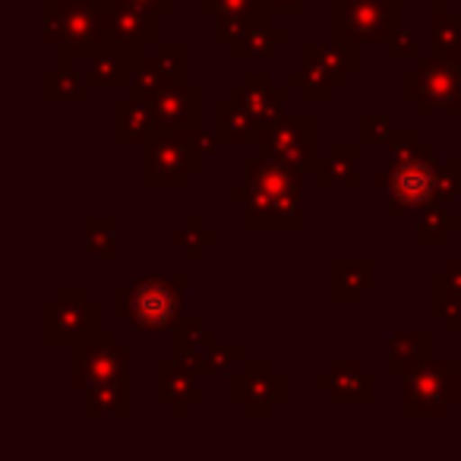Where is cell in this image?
<instances>
[{
	"label": "cell",
	"instance_id": "obj_20",
	"mask_svg": "<svg viewBox=\"0 0 461 461\" xmlns=\"http://www.w3.org/2000/svg\"><path fill=\"white\" fill-rule=\"evenodd\" d=\"M155 376H158V402L167 404L174 417H186L193 404H199V398H203L196 385L199 376L180 366L177 360H161L155 366Z\"/></svg>",
	"mask_w": 461,
	"mask_h": 461
},
{
	"label": "cell",
	"instance_id": "obj_25",
	"mask_svg": "<svg viewBox=\"0 0 461 461\" xmlns=\"http://www.w3.org/2000/svg\"><path fill=\"white\" fill-rule=\"evenodd\" d=\"M376 266L370 259H335L332 263V301L357 303L366 288H373Z\"/></svg>",
	"mask_w": 461,
	"mask_h": 461
},
{
	"label": "cell",
	"instance_id": "obj_36",
	"mask_svg": "<svg viewBox=\"0 0 461 461\" xmlns=\"http://www.w3.org/2000/svg\"><path fill=\"white\" fill-rule=\"evenodd\" d=\"M285 83L294 86V89H301L303 102H313V104L329 102V98H332V89H335V86H329L326 79L313 77V73H307V70H303V73H288V77H285Z\"/></svg>",
	"mask_w": 461,
	"mask_h": 461
},
{
	"label": "cell",
	"instance_id": "obj_43",
	"mask_svg": "<svg viewBox=\"0 0 461 461\" xmlns=\"http://www.w3.org/2000/svg\"><path fill=\"white\" fill-rule=\"evenodd\" d=\"M121 4H133V7L152 10V14H158V16H167L174 10V0H121Z\"/></svg>",
	"mask_w": 461,
	"mask_h": 461
},
{
	"label": "cell",
	"instance_id": "obj_35",
	"mask_svg": "<svg viewBox=\"0 0 461 461\" xmlns=\"http://www.w3.org/2000/svg\"><path fill=\"white\" fill-rule=\"evenodd\" d=\"M203 16H215V20H253L263 14L259 0H199Z\"/></svg>",
	"mask_w": 461,
	"mask_h": 461
},
{
	"label": "cell",
	"instance_id": "obj_38",
	"mask_svg": "<svg viewBox=\"0 0 461 461\" xmlns=\"http://www.w3.org/2000/svg\"><path fill=\"white\" fill-rule=\"evenodd\" d=\"M167 86L161 83V77L152 70L149 64H142L140 70L133 73V79H130V86H127V95H133V98H142V102H152L158 92H165Z\"/></svg>",
	"mask_w": 461,
	"mask_h": 461
},
{
	"label": "cell",
	"instance_id": "obj_29",
	"mask_svg": "<svg viewBox=\"0 0 461 461\" xmlns=\"http://www.w3.org/2000/svg\"><path fill=\"white\" fill-rule=\"evenodd\" d=\"M429 313L442 320L446 332H458L461 329V288H455L446 278V272H436L429 278Z\"/></svg>",
	"mask_w": 461,
	"mask_h": 461
},
{
	"label": "cell",
	"instance_id": "obj_37",
	"mask_svg": "<svg viewBox=\"0 0 461 461\" xmlns=\"http://www.w3.org/2000/svg\"><path fill=\"white\" fill-rule=\"evenodd\" d=\"M392 133H395V130H392L389 114H364L357 121L360 146H385Z\"/></svg>",
	"mask_w": 461,
	"mask_h": 461
},
{
	"label": "cell",
	"instance_id": "obj_2",
	"mask_svg": "<svg viewBox=\"0 0 461 461\" xmlns=\"http://www.w3.org/2000/svg\"><path fill=\"white\" fill-rule=\"evenodd\" d=\"M111 0H48L45 45H58L60 64L86 58L92 60L98 48L111 41Z\"/></svg>",
	"mask_w": 461,
	"mask_h": 461
},
{
	"label": "cell",
	"instance_id": "obj_14",
	"mask_svg": "<svg viewBox=\"0 0 461 461\" xmlns=\"http://www.w3.org/2000/svg\"><path fill=\"white\" fill-rule=\"evenodd\" d=\"M301 60H303V70L326 79L335 89L345 86V79L351 73L360 70L357 41H348V39H332L329 45H301Z\"/></svg>",
	"mask_w": 461,
	"mask_h": 461
},
{
	"label": "cell",
	"instance_id": "obj_27",
	"mask_svg": "<svg viewBox=\"0 0 461 461\" xmlns=\"http://www.w3.org/2000/svg\"><path fill=\"white\" fill-rule=\"evenodd\" d=\"M86 414L89 417H130V376L98 379L86 389Z\"/></svg>",
	"mask_w": 461,
	"mask_h": 461
},
{
	"label": "cell",
	"instance_id": "obj_17",
	"mask_svg": "<svg viewBox=\"0 0 461 461\" xmlns=\"http://www.w3.org/2000/svg\"><path fill=\"white\" fill-rule=\"evenodd\" d=\"M228 98L244 104L259 123H269L282 117L285 104H288V86H278L276 77H269V73H247L244 83L234 86Z\"/></svg>",
	"mask_w": 461,
	"mask_h": 461
},
{
	"label": "cell",
	"instance_id": "obj_3",
	"mask_svg": "<svg viewBox=\"0 0 461 461\" xmlns=\"http://www.w3.org/2000/svg\"><path fill=\"white\" fill-rule=\"evenodd\" d=\"M186 276H140L114 291L117 320L142 332H165L184 320Z\"/></svg>",
	"mask_w": 461,
	"mask_h": 461
},
{
	"label": "cell",
	"instance_id": "obj_6",
	"mask_svg": "<svg viewBox=\"0 0 461 461\" xmlns=\"http://www.w3.org/2000/svg\"><path fill=\"white\" fill-rule=\"evenodd\" d=\"M461 395L458 360H427L402 376V417H446Z\"/></svg>",
	"mask_w": 461,
	"mask_h": 461
},
{
	"label": "cell",
	"instance_id": "obj_21",
	"mask_svg": "<svg viewBox=\"0 0 461 461\" xmlns=\"http://www.w3.org/2000/svg\"><path fill=\"white\" fill-rule=\"evenodd\" d=\"M111 39L142 48L158 45V14L117 0L114 7H111Z\"/></svg>",
	"mask_w": 461,
	"mask_h": 461
},
{
	"label": "cell",
	"instance_id": "obj_26",
	"mask_svg": "<svg viewBox=\"0 0 461 461\" xmlns=\"http://www.w3.org/2000/svg\"><path fill=\"white\" fill-rule=\"evenodd\" d=\"M357 158H360V146H354V142H335L326 158H320L316 184L322 190H329V186L354 190L357 186Z\"/></svg>",
	"mask_w": 461,
	"mask_h": 461
},
{
	"label": "cell",
	"instance_id": "obj_1",
	"mask_svg": "<svg viewBox=\"0 0 461 461\" xmlns=\"http://www.w3.org/2000/svg\"><path fill=\"white\" fill-rule=\"evenodd\" d=\"M389 165L373 177L376 190H389V218H420L439 205V165L433 149L417 140L414 130H395L389 136Z\"/></svg>",
	"mask_w": 461,
	"mask_h": 461
},
{
	"label": "cell",
	"instance_id": "obj_24",
	"mask_svg": "<svg viewBox=\"0 0 461 461\" xmlns=\"http://www.w3.org/2000/svg\"><path fill=\"white\" fill-rule=\"evenodd\" d=\"M263 123L250 114L240 102L228 98V102L215 104V133L228 146H257Z\"/></svg>",
	"mask_w": 461,
	"mask_h": 461
},
{
	"label": "cell",
	"instance_id": "obj_22",
	"mask_svg": "<svg viewBox=\"0 0 461 461\" xmlns=\"http://www.w3.org/2000/svg\"><path fill=\"white\" fill-rule=\"evenodd\" d=\"M155 130L152 102L127 95L114 108V142L117 146H142Z\"/></svg>",
	"mask_w": 461,
	"mask_h": 461
},
{
	"label": "cell",
	"instance_id": "obj_28",
	"mask_svg": "<svg viewBox=\"0 0 461 461\" xmlns=\"http://www.w3.org/2000/svg\"><path fill=\"white\" fill-rule=\"evenodd\" d=\"M89 79L86 73H79L73 64H60L54 73H45L41 79V95L45 102H58V104H83L89 98Z\"/></svg>",
	"mask_w": 461,
	"mask_h": 461
},
{
	"label": "cell",
	"instance_id": "obj_23",
	"mask_svg": "<svg viewBox=\"0 0 461 461\" xmlns=\"http://www.w3.org/2000/svg\"><path fill=\"white\" fill-rule=\"evenodd\" d=\"M427 360H433V335L429 332H398L389 341V360L385 370L389 376H408L417 366H423Z\"/></svg>",
	"mask_w": 461,
	"mask_h": 461
},
{
	"label": "cell",
	"instance_id": "obj_11",
	"mask_svg": "<svg viewBox=\"0 0 461 461\" xmlns=\"http://www.w3.org/2000/svg\"><path fill=\"white\" fill-rule=\"evenodd\" d=\"M41 329H45V345L48 348H64L77 345L83 335L98 329V307L89 301L86 288H64L58 291L54 301L45 303L41 313Z\"/></svg>",
	"mask_w": 461,
	"mask_h": 461
},
{
	"label": "cell",
	"instance_id": "obj_39",
	"mask_svg": "<svg viewBox=\"0 0 461 461\" xmlns=\"http://www.w3.org/2000/svg\"><path fill=\"white\" fill-rule=\"evenodd\" d=\"M247 364V351L240 345H230V348H215V357L209 364V376H234L238 366Z\"/></svg>",
	"mask_w": 461,
	"mask_h": 461
},
{
	"label": "cell",
	"instance_id": "obj_32",
	"mask_svg": "<svg viewBox=\"0 0 461 461\" xmlns=\"http://www.w3.org/2000/svg\"><path fill=\"white\" fill-rule=\"evenodd\" d=\"M458 228H461V218L452 215L446 205H436V209L423 212V215L417 218V244L420 247H442Z\"/></svg>",
	"mask_w": 461,
	"mask_h": 461
},
{
	"label": "cell",
	"instance_id": "obj_5",
	"mask_svg": "<svg viewBox=\"0 0 461 461\" xmlns=\"http://www.w3.org/2000/svg\"><path fill=\"white\" fill-rule=\"evenodd\" d=\"M402 98L417 108L420 117L442 111L461 117V58H429L402 77Z\"/></svg>",
	"mask_w": 461,
	"mask_h": 461
},
{
	"label": "cell",
	"instance_id": "obj_8",
	"mask_svg": "<svg viewBox=\"0 0 461 461\" xmlns=\"http://www.w3.org/2000/svg\"><path fill=\"white\" fill-rule=\"evenodd\" d=\"M332 39H348L357 45H385L402 26V0H335L329 10Z\"/></svg>",
	"mask_w": 461,
	"mask_h": 461
},
{
	"label": "cell",
	"instance_id": "obj_40",
	"mask_svg": "<svg viewBox=\"0 0 461 461\" xmlns=\"http://www.w3.org/2000/svg\"><path fill=\"white\" fill-rule=\"evenodd\" d=\"M385 54H389L392 60H417V35L411 32V29L398 26L395 32L389 35V41H385Z\"/></svg>",
	"mask_w": 461,
	"mask_h": 461
},
{
	"label": "cell",
	"instance_id": "obj_42",
	"mask_svg": "<svg viewBox=\"0 0 461 461\" xmlns=\"http://www.w3.org/2000/svg\"><path fill=\"white\" fill-rule=\"evenodd\" d=\"M259 7H263V14L269 16H297L303 10V0H259Z\"/></svg>",
	"mask_w": 461,
	"mask_h": 461
},
{
	"label": "cell",
	"instance_id": "obj_41",
	"mask_svg": "<svg viewBox=\"0 0 461 461\" xmlns=\"http://www.w3.org/2000/svg\"><path fill=\"white\" fill-rule=\"evenodd\" d=\"M461 190V161L452 158L439 165V205H448Z\"/></svg>",
	"mask_w": 461,
	"mask_h": 461
},
{
	"label": "cell",
	"instance_id": "obj_18",
	"mask_svg": "<svg viewBox=\"0 0 461 461\" xmlns=\"http://www.w3.org/2000/svg\"><path fill=\"white\" fill-rule=\"evenodd\" d=\"M155 127L165 130H196L203 117V92L193 86H167L152 98Z\"/></svg>",
	"mask_w": 461,
	"mask_h": 461
},
{
	"label": "cell",
	"instance_id": "obj_12",
	"mask_svg": "<svg viewBox=\"0 0 461 461\" xmlns=\"http://www.w3.org/2000/svg\"><path fill=\"white\" fill-rule=\"evenodd\" d=\"M117 376H130V351L111 332L95 329L73 345V389H89L98 379Z\"/></svg>",
	"mask_w": 461,
	"mask_h": 461
},
{
	"label": "cell",
	"instance_id": "obj_19",
	"mask_svg": "<svg viewBox=\"0 0 461 461\" xmlns=\"http://www.w3.org/2000/svg\"><path fill=\"white\" fill-rule=\"evenodd\" d=\"M316 385L341 404H370L376 398V383L360 370L357 360H339L329 366V373L316 376Z\"/></svg>",
	"mask_w": 461,
	"mask_h": 461
},
{
	"label": "cell",
	"instance_id": "obj_7",
	"mask_svg": "<svg viewBox=\"0 0 461 461\" xmlns=\"http://www.w3.org/2000/svg\"><path fill=\"white\" fill-rule=\"evenodd\" d=\"M316 130L320 121L313 114L301 117H276V121L263 123L257 140V152L266 158H276L288 165L297 174H316L320 167V155H316Z\"/></svg>",
	"mask_w": 461,
	"mask_h": 461
},
{
	"label": "cell",
	"instance_id": "obj_16",
	"mask_svg": "<svg viewBox=\"0 0 461 461\" xmlns=\"http://www.w3.org/2000/svg\"><path fill=\"white\" fill-rule=\"evenodd\" d=\"M218 339L205 332L203 322L196 316H184L177 326L171 329V351L180 366H186L196 376H209V364L215 357Z\"/></svg>",
	"mask_w": 461,
	"mask_h": 461
},
{
	"label": "cell",
	"instance_id": "obj_31",
	"mask_svg": "<svg viewBox=\"0 0 461 461\" xmlns=\"http://www.w3.org/2000/svg\"><path fill=\"white\" fill-rule=\"evenodd\" d=\"M429 45L433 58H458L461 54V20L448 10H429Z\"/></svg>",
	"mask_w": 461,
	"mask_h": 461
},
{
	"label": "cell",
	"instance_id": "obj_30",
	"mask_svg": "<svg viewBox=\"0 0 461 461\" xmlns=\"http://www.w3.org/2000/svg\"><path fill=\"white\" fill-rule=\"evenodd\" d=\"M146 64L152 67L161 77L165 86H186V77H190V51L186 45H155V51L146 58Z\"/></svg>",
	"mask_w": 461,
	"mask_h": 461
},
{
	"label": "cell",
	"instance_id": "obj_44",
	"mask_svg": "<svg viewBox=\"0 0 461 461\" xmlns=\"http://www.w3.org/2000/svg\"><path fill=\"white\" fill-rule=\"evenodd\" d=\"M452 4H458V0H429V10H448Z\"/></svg>",
	"mask_w": 461,
	"mask_h": 461
},
{
	"label": "cell",
	"instance_id": "obj_4",
	"mask_svg": "<svg viewBox=\"0 0 461 461\" xmlns=\"http://www.w3.org/2000/svg\"><path fill=\"white\" fill-rule=\"evenodd\" d=\"M203 171V152L190 130L155 127L142 142V184L149 190H184Z\"/></svg>",
	"mask_w": 461,
	"mask_h": 461
},
{
	"label": "cell",
	"instance_id": "obj_45",
	"mask_svg": "<svg viewBox=\"0 0 461 461\" xmlns=\"http://www.w3.org/2000/svg\"><path fill=\"white\" fill-rule=\"evenodd\" d=\"M395 4H398V0H395Z\"/></svg>",
	"mask_w": 461,
	"mask_h": 461
},
{
	"label": "cell",
	"instance_id": "obj_15",
	"mask_svg": "<svg viewBox=\"0 0 461 461\" xmlns=\"http://www.w3.org/2000/svg\"><path fill=\"white\" fill-rule=\"evenodd\" d=\"M288 45V32L276 26V16L257 14L253 20H240L228 41V54L234 60H259L272 58L276 48Z\"/></svg>",
	"mask_w": 461,
	"mask_h": 461
},
{
	"label": "cell",
	"instance_id": "obj_33",
	"mask_svg": "<svg viewBox=\"0 0 461 461\" xmlns=\"http://www.w3.org/2000/svg\"><path fill=\"white\" fill-rule=\"evenodd\" d=\"M86 250L89 257L114 259L117 253V221L111 215H92L86 221Z\"/></svg>",
	"mask_w": 461,
	"mask_h": 461
},
{
	"label": "cell",
	"instance_id": "obj_34",
	"mask_svg": "<svg viewBox=\"0 0 461 461\" xmlns=\"http://www.w3.org/2000/svg\"><path fill=\"white\" fill-rule=\"evenodd\" d=\"M215 240H218L215 230H205L203 221H199L196 215L186 218L184 230H174V234H171V244L174 247H184L190 259H199V253H203L205 247H215Z\"/></svg>",
	"mask_w": 461,
	"mask_h": 461
},
{
	"label": "cell",
	"instance_id": "obj_10",
	"mask_svg": "<svg viewBox=\"0 0 461 461\" xmlns=\"http://www.w3.org/2000/svg\"><path fill=\"white\" fill-rule=\"evenodd\" d=\"M228 398L240 404L247 417L266 420V417L276 414L278 404L288 402V376L278 373L269 360H247L244 373L230 376Z\"/></svg>",
	"mask_w": 461,
	"mask_h": 461
},
{
	"label": "cell",
	"instance_id": "obj_13",
	"mask_svg": "<svg viewBox=\"0 0 461 461\" xmlns=\"http://www.w3.org/2000/svg\"><path fill=\"white\" fill-rule=\"evenodd\" d=\"M146 48L142 45H130V41H117L111 39L108 45L98 48V54L89 60V70H86V79L95 89H117V86H130L133 73L146 64Z\"/></svg>",
	"mask_w": 461,
	"mask_h": 461
},
{
	"label": "cell",
	"instance_id": "obj_9",
	"mask_svg": "<svg viewBox=\"0 0 461 461\" xmlns=\"http://www.w3.org/2000/svg\"><path fill=\"white\" fill-rule=\"evenodd\" d=\"M228 199L244 209L247 230H297L303 224L301 193H269L247 184L230 190Z\"/></svg>",
	"mask_w": 461,
	"mask_h": 461
}]
</instances>
